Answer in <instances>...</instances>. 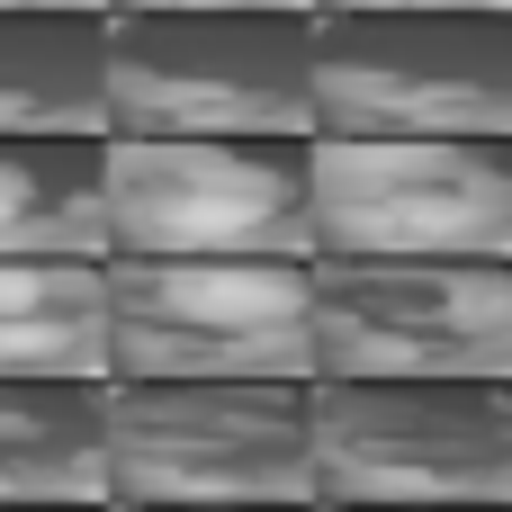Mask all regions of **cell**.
<instances>
[{
  "label": "cell",
  "mask_w": 512,
  "mask_h": 512,
  "mask_svg": "<svg viewBox=\"0 0 512 512\" xmlns=\"http://www.w3.org/2000/svg\"><path fill=\"white\" fill-rule=\"evenodd\" d=\"M0 261H108V135H0Z\"/></svg>",
  "instance_id": "30bf717a"
},
{
  "label": "cell",
  "mask_w": 512,
  "mask_h": 512,
  "mask_svg": "<svg viewBox=\"0 0 512 512\" xmlns=\"http://www.w3.org/2000/svg\"><path fill=\"white\" fill-rule=\"evenodd\" d=\"M315 135H108V261H315Z\"/></svg>",
  "instance_id": "7a4b0ae2"
},
{
  "label": "cell",
  "mask_w": 512,
  "mask_h": 512,
  "mask_svg": "<svg viewBox=\"0 0 512 512\" xmlns=\"http://www.w3.org/2000/svg\"><path fill=\"white\" fill-rule=\"evenodd\" d=\"M0 512H108V504H0Z\"/></svg>",
  "instance_id": "ac0fdd59"
},
{
  "label": "cell",
  "mask_w": 512,
  "mask_h": 512,
  "mask_svg": "<svg viewBox=\"0 0 512 512\" xmlns=\"http://www.w3.org/2000/svg\"><path fill=\"white\" fill-rule=\"evenodd\" d=\"M315 378L512 387V261H315Z\"/></svg>",
  "instance_id": "ba28073f"
},
{
  "label": "cell",
  "mask_w": 512,
  "mask_h": 512,
  "mask_svg": "<svg viewBox=\"0 0 512 512\" xmlns=\"http://www.w3.org/2000/svg\"><path fill=\"white\" fill-rule=\"evenodd\" d=\"M0 504H108V378H0Z\"/></svg>",
  "instance_id": "8fae6325"
},
{
  "label": "cell",
  "mask_w": 512,
  "mask_h": 512,
  "mask_svg": "<svg viewBox=\"0 0 512 512\" xmlns=\"http://www.w3.org/2000/svg\"><path fill=\"white\" fill-rule=\"evenodd\" d=\"M117 512H315V504H117Z\"/></svg>",
  "instance_id": "9a60e30c"
},
{
  "label": "cell",
  "mask_w": 512,
  "mask_h": 512,
  "mask_svg": "<svg viewBox=\"0 0 512 512\" xmlns=\"http://www.w3.org/2000/svg\"><path fill=\"white\" fill-rule=\"evenodd\" d=\"M315 135H512V9L315 18Z\"/></svg>",
  "instance_id": "52a82bcc"
},
{
  "label": "cell",
  "mask_w": 512,
  "mask_h": 512,
  "mask_svg": "<svg viewBox=\"0 0 512 512\" xmlns=\"http://www.w3.org/2000/svg\"><path fill=\"white\" fill-rule=\"evenodd\" d=\"M0 135H108V9H0Z\"/></svg>",
  "instance_id": "9c48e42d"
},
{
  "label": "cell",
  "mask_w": 512,
  "mask_h": 512,
  "mask_svg": "<svg viewBox=\"0 0 512 512\" xmlns=\"http://www.w3.org/2000/svg\"><path fill=\"white\" fill-rule=\"evenodd\" d=\"M0 9H108V0H0Z\"/></svg>",
  "instance_id": "e0dca14e"
},
{
  "label": "cell",
  "mask_w": 512,
  "mask_h": 512,
  "mask_svg": "<svg viewBox=\"0 0 512 512\" xmlns=\"http://www.w3.org/2000/svg\"><path fill=\"white\" fill-rule=\"evenodd\" d=\"M342 9H512V0H315V18H342Z\"/></svg>",
  "instance_id": "4fadbf2b"
},
{
  "label": "cell",
  "mask_w": 512,
  "mask_h": 512,
  "mask_svg": "<svg viewBox=\"0 0 512 512\" xmlns=\"http://www.w3.org/2000/svg\"><path fill=\"white\" fill-rule=\"evenodd\" d=\"M0 378H108V261H0Z\"/></svg>",
  "instance_id": "7c38bea8"
},
{
  "label": "cell",
  "mask_w": 512,
  "mask_h": 512,
  "mask_svg": "<svg viewBox=\"0 0 512 512\" xmlns=\"http://www.w3.org/2000/svg\"><path fill=\"white\" fill-rule=\"evenodd\" d=\"M315 387V261H108V387Z\"/></svg>",
  "instance_id": "3957f363"
},
{
  "label": "cell",
  "mask_w": 512,
  "mask_h": 512,
  "mask_svg": "<svg viewBox=\"0 0 512 512\" xmlns=\"http://www.w3.org/2000/svg\"><path fill=\"white\" fill-rule=\"evenodd\" d=\"M108 135H315V9H108Z\"/></svg>",
  "instance_id": "6da1fadb"
},
{
  "label": "cell",
  "mask_w": 512,
  "mask_h": 512,
  "mask_svg": "<svg viewBox=\"0 0 512 512\" xmlns=\"http://www.w3.org/2000/svg\"><path fill=\"white\" fill-rule=\"evenodd\" d=\"M315 504H512V387L315 378Z\"/></svg>",
  "instance_id": "8992f818"
},
{
  "label": "cell",
  "mask_w": 512,
  "mask_h": 512,
  "mask_svg": "<svg viewBox=\"0 0 512 512\" xmlns=\"http://www.w3.org/2000/svg\"><path fill=\"white\" fill-rule=\"evenodd\" d=\"M108 9H315V0H108Z\"/></svg>",
  "instance_id": "5bb4252c"
},
{
  "label": "cell",
  "mask_w": 512,
  "mask_h": 512,
  "mask_svg": "<svg viewBox=\"0 0 512 512\" xmlns=\"http://www.w3.org/2000/svg\"><path fill=\"white\" fill-rule=\"evenodd\" d=\"M117 504H315V387H108Z\"/></svg>",
  "instance_id": "5b68a950"
},
{
  "label": "cell",
  "mask_w": 512,
  "mask_h": 512,
  "mask_svg": "<svg viewBox=\"0 0 512 512\" xmlns=\"http://www.w3.org/2000/svg\"><path fill=\"white\" fill-rule=\"evenodd\" d=\"M315 261H512V135H315Z\"/></svg>",
  "instance_id": "277c9868"
},
{
  "label": "cell",
  "mask_w": 512,
  "mask_h": 512,
  "mask_svg": "<svg viewBox=\"0 0 512 512\" xmlns=\"http://www.w3.org/2000/svg\"><path fill=\"white\" fill-rule=\"evenodd\" d=\"M315 512H512V504H315Z\"/></svg>",
  "instance_id": "2e32d148"
}]
</instances>
